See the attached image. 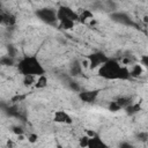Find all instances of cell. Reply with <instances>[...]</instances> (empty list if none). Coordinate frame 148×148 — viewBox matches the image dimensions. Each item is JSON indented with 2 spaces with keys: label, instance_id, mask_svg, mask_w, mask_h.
Segmentation results:
<instances>
[{
  "label": "cell",
  "instance_id": "21",
  "mask_svg": "<svg viewBox=\"0 0 148 148\" xmlns=\"http://www.w3.org/2000/svg\"><path fill=\"white\" fill-rule=\"evenodd\" d=\"M79 62H80V66H81V68H82V69H88V68H89V66H90V62H89L88 57H87V58L81 59Z\"/></svg>",
  "mask_w": 148,
  "mask_h": 148
},
{
  "label": "cell",
  "instance_id": "3",
  "mask_svg": "<svg viewBox=\"0 0 148 148\" xmlns=\"http://www.w3.org/2000/svg\"><path fill=\"white\" fill-rule=\"evenodd\" d=\"M36 16L44 23L53 25V24H58V20H57V12L54 8H50V7H45V8H39L36 10Z\"/></svg>",
  "mask_w": 148,
  "mask_h": 148
},
{
  "label": "cell",
  "instance_id": "19",
  "mask_svg": "<svg viewBox=\"0 0 148 148\" xmlns=\"http://www.w3.org/2000/svg\"><path fill=\"white\" fill-rule=\"evenodd\" d=\"M7 56L12 57V58H16L17 57V49L14 45H7Z\"/></svg>",
  "mask_w": 148,
  "mask_h": 148
},
{
  "label": "cell",
  "instance_id": "2",
  "mask_svg": "<svg viewBox=\"0 0 148 148\" xmlns=\"http://www.w3.org/2000/svg\"><path fill=\"white\" fill-rule=\"evenodd\" d=\"M17 71L22 76H40L46 74L45 67L42 65L37 56H24L17 61Z\"/></svg>",
  "mask_w": 148,
  "mask_h": 148
},
{
  "label": "cell",
  "instance_id": "4",
  "mask_svg": "<svg viewBox=\"0 0 148 148\" xmlns=\"http://www.w3.org/2000/svg\"><path fill=\"white\" fill-rule=\"evenodd\" d=\"M57 12V20L58 22L60 21H73V22H79V12L74 10L73 8L68 7V6H60L58 9H56Z\"/></svg>",
  "mask_w": 148,
  "mask_h": 148
},
{
  "label": "cell",
  "instance_id": "18",
  "mask_svg": "<svg viewBox=\"0 0 148 148\" xmlns=\"http://www.w3.org/2000/svg\"><path fill=\"white\" fill-rule=\"evenodd\" d=\"M67 84H68V88H69L72 91H75V92L81 91V87H80V84H79L75 80H69V81L67 82Z\"/></svg>",
  "mask_w": 148,
  "mask_h": 148
},
{
  "label": "cell",
  "instance_id": "5",
  "mask_svg": "<svg viewBox=\"0 0 148 148\" xmlns=\"http://www.w3.org/2000/svg\"><path fill=\"white\" fill-rule=\"evenodd\" d=\"M88 59H89V62H90V66H89L90 69L97 68V67L102 66L104 62H106L109 60V58L103 52H95V53L88 56Z\"/></svg>",
  "mask_w": 148,
  "mask_h": 148
},
{
  "label": "cell",
  "instance_id": "9",
  "mask_svg": "<svg viewBox=\"0 0 148 148\" xmlns=\"http://www.w3.org/2000/svg\"><path fill=\"white\" fill-rule=\"evenodd\" d=\"M143 72H145V67H142L139 62L138 64H133L131 66V68H128L130 77H139L141 74H143Z\"/></svg>",
  "mask_w": 148,
  "mask_h": 148
},
{
  "label": "cell",
  "instance_id": "17",
  "mask_svg": "<svg viewBox=\"0 0 148 148\" xmlns=\"http://www.w3.org/2000/svg\"><path fill=\"white\" fill-rule=\"evenodd\" d=\"M77 143H79V147L80 148H87L88 145H89V138L83 134V135H81L77 139Z\"/></svg>",
  "mask_w": 148,
  "mask_h": 148
},
{
  "label": "cell",
  "instance_id": "10",
  "mask_svg": "<svg viewBox=\"0 0 148 148\" xmlns=\"http://www.w3.org/2000/svg\"><path fill=\"white\" fill-rule=\"evenodd\" d=\"M16 23V16L9 12H3V27H13Z\"/></svg>",
  "mask_w": 148,
  "mask_h": 148
},
{
  "label": "cell",
  "instance_id": "1",
  "mask_svg": "<svg viewBox=\"0 0 148 148\" xmlns=\"http://www.w3.org/2000/svg\"><path fill=\"white\" fill-rule=\"evenodd\" d=\"M98 74L105 80H128V68L116 59H109L98 67Z\"/></svg>",
  "mask_w": 148,
  "mask_h": 148
},
{
  "label": "cell",
  "instance_id": "25",
  "mask_svg": "<svg viewBox=\"0 0 148 148\" xmlns=\"http://www.w3.org/2000/svg\"><path fill=\"white\" fill-rule=\"evenodd\" d=\"M16 140L18 141V142H23L24 140H27V136H25V134H20V135H16Z\"/></svg>",
  "mask_w": 148,
  "mask_h": 148
},
{
  "label": "cell",
  "instance_id": "7",
  "mask_svg": "<svg viewBox=\"0 0 148 148\" xmlns=\"http://www.w3.org/2000/svg\"><path fill=\"white\" fill-rule=\"evenodd\" d=\"M99 91L98 90H82L79 91L77 97L83 103H94L98 97Z\"/></svg>",
  "mask_w": 148,
  "mask_h": 148
},
{
  "label": "cell",
  "instance_id": "27",
  "mask_svg": "<svg viewBox=\"0 0 148 148\" xmlns=\"http://www.w3.org/2000/svg\"><path fill=\"white\" fill-rule=\"evenodd\" d=\"M1 8H2V5H1V2H0V13L2 12V10H1Z\"/></svg>",
  "mask_w": 148,
  "mask_h": 148
},
{
  "label": "cell",
  "instance_id": "23",
  "mask_svg": "<svg viewBox=\"0 0 148 148\" xmlns=\"http://www.w3.org/2000/svg\"><path fill=\"white\" fill-rule=\"evenodd\" d=\"M109 110L112 111V112H116V111H119L120 108L118 106V104L116 103V101H112V102H110V104H109Z\"/></svg>",
  "mask_w": 148,
  "mask_h": 148
},
{
  "label": "cell",
  "instance_id": "8",
  "mask_svg": "<svg viewBox=\"0 0 148 148\" xmlns=\"http://www.w3.org/2000/svg\"><path fill=\"white\" fill-rule=\"evenodd\" d=\"M94 20V14L90 9H82L79 13V22L81 23H88Z\"/></svg>",
  "mask_w": 148,
  "mask_h": 148
},
{
  "label": "cell",
  "instance_id": "14",
  "mask_svg": "<svg viewBox=\"0 0 148 148\" xmlns=\"http://www.w3.org/2000/svg\"><path fill=\"white\" fill-rule=\"evenodd\" d=\"M82 71H83V69L81 68L79 61H74V62L71 65V67H69V72H71V75H72V76H77V75H80V74L82 73Z\"/></svg>",
  "mask_w": 148,
  "mask_h": 148
},
{
  "label": "cell",
  "instance_id": "11",
  "mask_svg": "<svg viewBox=\"0 0 148 148\" xmlns=\"http://www.w3.org/2000/svg\"><path fill=\"white\" fill-rule=\"evenodd\" d=\"M47 83H49V79H47L46 74H44V75L37 76V79H36V82H35L34 87H35L36 89H44V88H46V87H47Z\"/></svg>",
  "mask_w": 148,
  "mask_h": 148
},
{
  "label": "cell",
  "instance_id": "20",
  "mask_svg": "<svg viewBox=\"0 0 148 148\" xmlns=\"http://www.w3.org/2000/svg\"><path fill=\"white\" fill-rule=\"evenodd\" d=\"M27 141L30 143V145H35L37 141H38V135L36 133H29L27 135Z\"/></svg>",
  "mask_w": 148,
  "mask_h": 148
},
{
  "label": "cell",
  "instance_id": "6",
  "mask_svg": "<svg viewBox=\"0 0 148 148\" xmlns=\"http://www.w3.org/2000/svg\"><path fill=\"white\" fill-rule=\"evenodd\" d=\"M53 120L58 124H64V125H72L73 124V118L71 114L64 110L56 111L53 113Z\"/></svg>",
  "mask_w": 148,
  "mask_h": 148
},
{
  "label": "cell",
  "instance_id": "24",
  "mask_svg": "<svg viewBox=\"0 0 148 148\" xmlns=\"http://www.w3.org/2000/svg\"><path fill=\"white\" fill-rule=\"evenodd\" d=\"M119 148H134V146H133L132 143L127 142V141H124V142H121V143H120Z\"/></svg>",
  "mask_w": 148,
  "mask_h": 148
},
{
  "label": "cell",
  "instance_id": "12",
  "mask_svg": "<svg viewBox=\"0 0 148 148\" xmlns=\"http://www.w3.org/2000/svg\"><path fill=\"white\" fill-rule=\"evenodd\" d=\"M112 18L114 20V21H118V22H120V23H130L131 21H130V18H128V16L125 14V13H119V12H117V13H113L112 14Z\"/></svg>",
  "mask_w": 148,
  "mask_h": 148
},
{
  "label": "cell",
  "instance_id": "22",
  "mask_svg": "<svg viewBox=\"0 0 148 148\" xmlns=\"http://www.w3.org/2000/svg\"><path fill=\"white\" fill-rule=\"evenodd\" d=\"M12 131L15 135H20V134H24V130L22 126H13L12 127Z\"/></svg>",
  "mask_w": 148,
  "mask_h": 148
},
{
  "label": "cell",
  "instance_id": "26",
  "mask_svg": "<svg viewBox=\"0 0 148 148\" xmlns=\"http://www.w3.org/2000/svg\"><path fill=\"white\" fill-rule=\"evenodd\" d=\"M0 25H3V12L0 13Z\"/></svg>",
  "mask_w": 148,
  "mask_h": 148
},
{
  "label": "cell",
  "instance_id": "16",
  "mask_svg": "<svg viewBox=\"0 0 148 148\" xmlns=\"http://www.w3.org/2000/svg\"><path fill=\"white\" fill-rule=\"evenodd\" d=\"M22 83L24 87H31L35 84L36 82V76H31V75H25V76H22Z\"/></svg>",
  "mask_w": 148,
  "mask_h": 148
},
{
  "label": "cell",
  "instance_id": "13",
  "mask_svg": "<svg viewBox=\"0 0 148 148\" xmlns=\"http://www.w3.org/2000/svg\"><path fill=\"white\" fill-rule=\"evenodd\" d=\"M16 64V60L14 59V58H12V57H9V56H2L1 58H0V65L1 66H6V67H12V66H14Z\"/></svg>",
  "mask_w": 148,
  "mask_h": 148
},
{
  "label": "cell",
  "instance_id": "15",
  "mask_svg": "<svg viewBox=\"0 0 148 148\" xmlns=\"http://www.w3.org/2000/svg\"><path fill=\"white\" fill-rule=\"evenodd\" d=\"M58 25H59L60 29L67 31V30H72V29L75 27V22L65 20V21H60V22H58Z\"/></svg>",
  "mask_w": 148,
  "mask_h": 148
}]
</instances>
